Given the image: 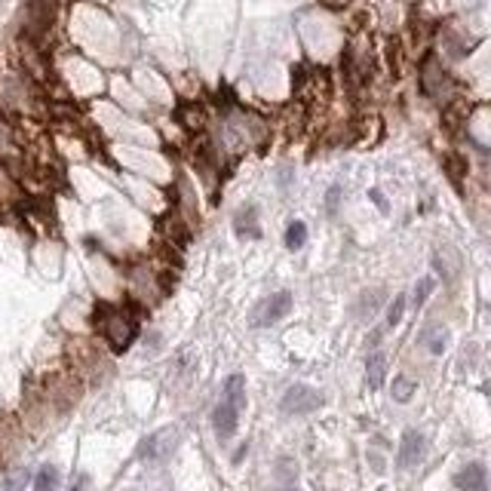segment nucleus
Wrapping results in <instances>:
<instances>
[{
    "label": "nucleus",
    "instance_id": "1",
    "mask_svg": "<svg viewBox=\"0 0 491 491\" xmlns=\"http://www.w3.org/2000/svg\"><path fill=\"white\" fill-rule=\"evenodd\" d=\"M96 326L101 329L105 341L114 353H126L129 344L139 338V310L135 307H114V304H98Z\"/></svg>",
    "mask_w": 491,
    "mask_h": 491
},
{
    "label": "nucleus",
    "instance_id": "16",
    "mask_svg": "<svg viewBox=\"0 0 491 491\" xmlns=\"http://www.w3.org/2000/svg\"><path fill=\"white\" fill-rule=\"evenodd\" d=\"M402 313H405V295H396L393 304L387 307V326H400L402 323Z\"/></svg>",
    "mask_w": 491,
    "mask_h": 491
},
{
    "label": "nucleus",
    "instance_id": "5",
    "mask_svg": "<svg viewBox=\"0 0 491 491\" xmlns=\"http://www.w3.org/2000/svg\"><path fill=\"white\" fill-rule=\"evenodd\" d=\"M424 452H427L424 433H418V430H405L402 442H400V452H396V464H400L402 470H412V467H418V464L424 461Z\"/></svg>",
    "mask_w": 491,
    "mask_h": 491
},
{
    "label": "nucleus",
    "instance_id": "20",
    "mask_svg": "<svg viewBox=\"0 0 491 491\" xmlns=\"http://www.w3.org/2000/svg\"><path fill=\"white\" fill-rule=\"evenodd\" d=\"M338 197H341V188H332V191H329V197H326V203H329L326 212H329V215L338 212Z\"/></svg>",
    "mask_w": 491,
    "mask_h": 491
},
{
    "label": "nucleus",
    "instance_id": "6",
    "mask_svg": "<svg viewBox=\"0 0 491 491\" xmlns=\"http://www.w3.org/2000/svg\"><path fill=\"white\" fill-rule=\"evenodd\" d=\"M454 485H458L461 491H488L485 464L473 461V464H467V467H461L458 473H454Z\"/></svg>",
    "mask_w": 491,
    "mask_h": 491
},
{
    "label": "nucleus",
    "instance_id": "19",
    "mask_svg": "<svg viewBox=\"0 0 491 491\" xmlns=\"http://www.w3.org/2000/svg\"><path fill=\"white\" fill-rule=\"evenodd\" d=\"M359 301H362V304H359V317H366V313L371 317V310L378 307V292H366Z\"/></svg>",
    "mask_w": 491,
    "mask_h": 491
},
{
    "label": "nucleus",
    "instance_id": "22",
    "mask_svg": "<svg viewBox=\"0 0 491 491\" xmlns=\"http://www.w3.org/2000/svg\"><path fill=\"white\" fill-rule=\"evenodd\" d=\"M286 491H298V488H286Z\"/></svg>",
    "mask_w": 491,
    "mask_h": 491
},
{
    "label": "nucleus",
    "instance_id": "12",
    "mask_svg": "<svg viewBox=\"0 0 491 491\" xmlns=\"http://www.w3.org/2000/svg\"><path fill=\"white\" fill-rule=\"evenodd\" d=\"M414 393H418V381H414V378H409V375H396L393 378V400L396 402H409Z\"/></svg>",
    "mask_w": 491,
    "mask_h": 491
},
{
    "label": "nucleus",
    "instance_id": "15",
    "mask_svg": "<svg viewBox=\"0 0 491 491\" xmlns=\"http://www.w3.org/2000/svg\"><path fill=\"white\" fill-rule=\"evenodd\" d=\"M424 341H427V347H430V353H436V357H439V353L445 350V344H448V332H445L442 326H433V329L427 332Z\"/></svg>",
    "mask_w": 491,
    "mask_h": 491
},
{
    "label": "nucleus",
    "instance_id": "3",
    "mask_svg": "<svg viewBox=\"0 0 491 491\" xmlns=\"http://www.w3.org/2000/svg\"><path fill=\"white\" fill-rule=\"evenodd\" d=\"M319 405H323V393L319 390H313L307 384H292L289 390L283 393L279 409L286 414H310V412H317Z\"/></svg>",
    "mask_w": 491,
    "mask_h": 491
},
{
    "label": "nucleus",
    "instance_id": "17",
    "mask_svg": "<svg viewBox=\"0 0 491 491\" xmlns=\"http://www.w3.org/2000/svg\"><path fill=\"white\" fill-rule=\"evenodd\" d=\"M25 485H28V470H13L4 482V491H22Z\"/></svg>",
    "mask_w": 491,
    "mask_h": 491
},
{
    "label": "nucleus",
    "instance_id": "11",
    "mask_svg": "<svg viewBox=\"0 0 491 491\" xmlns=\"http://www.w3.org/2000/svg\"><path fill=\"white\" fill-rule=\"evenodd\" d=\"M283 243H286V249L298 252L301 246L307 243V224H304V222H289V227H286V236H283Z\"/></svg>",
    "mask_w": 491,
    "mask_h": 491
},
{
    "label": "nucleus",
    "instance_id": "14",
    "mask_svg": "<svg viewBox=\"0 0 491 491\" xmlns=\"http://www.w3.org/2000/svg\"><path fill=\"white\" fill-rule=\"evenodd\" d=\"M436 289V279L433 276H421L418 279V286H414V292H412V304L414 307H424V301L430 298V292Z\"/></svg>",
    "mask_w": 491,
    "mask_h": 491
},
{
    "label": "nucleus",
    "instance_id": "10",
    "mask_svg": "<svg viewBox=\"0 0 491 491\" xmlns=\"http://www.w3.org/2000/svg\"><path fill=\"white\" fill-rule=\"evenodd\" d=\"M224 402H231L234 409H246V378L243 375H231L224 381V396H222Z\"/></svg>",
    "mask_w": 491,
    "mask_h": 491
},
{
    "label": "nucleus",
    "instance_id": "8",
    "mask_svg": "<svg viewBox=\"0 0 491 491\" xmlns=\"http://www.w3.org/2000/svg\"><path fill=\"white\" fill-rule=\"evenodd\" d=\"M234 231L236 236H243V240H258L261 236V222H258V206H243L236 209L234 215Z\"/></svg>",
    "mask_w": 491,
    "mask_h": 491
},
{
    "label": "nucleus",
    "instance_id": "13",
    "mask_svg": "<svg viewBox=\"0 0 491 491\" xmlns=\"http://www.w3.org/2000/svg\"><path fill=\"white\" fill-rule=\"evenodd\" d=\"M56 488H58V470L53 464H44L37 470V476H34V491H56Z\"/></svg>",
    "mask_w": 491,
    "mask_h": 491
},
{
    "label": "nucleus",
    "instance_id": "7",
    "mask_svg": "<svg viewBox=\"0 0 491 491\" xmlns=\"http://www.w3.org/2000/svg\"><path fill=\"white\" fill-rule=\"evenodd\" d=\"M236 424H240V409H234L231 402L222 400L212 412V427H215L218 439H231L236 433Z\"/></svg>",
    "mask_w": 491,
    "mask_h": 491
},
{
    "label": "nucleus",
    "instance_id": "21",
    "mask_svg": "<svg viewBox=\"0 0 491 491\" xmlns=\"http://www.w3.org/2000/svg\"><path fill=\"white\" fill-rule=\"evenodd\" d=\"M87 482H89L87 476H80V479H77V482H74V485H71V491H83V488H87Z\"/></svg>",
    "mask_w": 491,
    "mask_h": 491
},
{
    "label": "nucleus",
    "instance_id": "2",
    "mask_svg": "<svg viewBox=\"0 0 491 491\" xmlns=\"http://www.w3.org/2000/svg\"><path fill=\"white\" fill-rule=\"evenodd\" d=\"M292 292H274L270 298H264L255 307V313H252V326L255 329H264V326H274L279 323V319H286L289 317V310H292Z\"/></svg>",
    "mask_w": 491,
    "mask_h": 491
},
{
    "label": "nucleus",
    "instance_id": "4",
    "mask_svg": "<svg viewBox=\"0 0 491 491\" xmlns=\"http://www.w3.org/2000/svg\"><path fill=\"white\" fill-rule=\"evenodd\" d=\"M175 439H179V430H175V427H163V430H157V433H151L148 439H141V445H139V458H141V461H148V464L163 461L166 454L172 452Z\"/></svg>",
    "mask_w": 491,
    "mask_h": 491
},
{
    "label": "nucleus",
    "instance_id": "9",
    "mask_svg": "<svg viewBox=\"0 0 491 491\" xmlns=\"http://www.w3.org/2000/svg\"><path fill=\"white\" fill-rule=\"evenodd\" d=\"M384 378H387V353L375 350L366 359V384L371 390H381V387H384Z\"/></svg>",
    "mask_w": 491,
    "mask_h": 491
},
{
    "label": "nucleus",
    "instance_id": "18",
    "mask_svg": "<svg viewBox=\"0 0 491 491\" xmlns=\"http://www.w3.org/2000/svg\"><path fill=\"white\" fill-rule=\"evenodd\" d=\"M445 169H448V175H452L454 184H458L464 175H467V163H461L458 157H445Z\"/></svg>",
    "mask_w": 491,
    "mask_h": 491
}]
</instances>
